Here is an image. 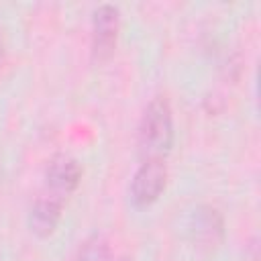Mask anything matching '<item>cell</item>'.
I'll use <instances>...</instances> for the list:
<instances>
[{"label": "cell", "mask_w": 261, "mask_h": 261, "mask_svg": "<svg viewBox=\"0 0 261 261\" xmlns=\"http://www.w3.org/2000/svg\"><path fill=\"white\" fill-rule=\"evenodd\" d=\"M120 261H128V259H120Z\"/></svg>", "instance_id": "obj_10"}, {"label": "cell", "mask_w": 261, "mask_h": 261, "mask_svg": "<svg viewBox=\"0 0 261 261\" xmlns=\"http://www.w3.org/2000/svg\"><path fill=\"white\" fill-rule=\"evenodd\" d=\"M165 184H167V165L163 163V159L159 157L145 159V163H141V167L135 171L130 179V198L137 206H149L161 196Z\"/></svg>", "instance_id": "obj_3"}, {"label": "cell", "mask_w": 261, "mask_h": 261, "mask_svg": "<svg viewBox=\"0 0 261 261\" xmlns=\"http://www.w3.org/2000/svg\"><path fill=\"white\" fill-rule=\"evenodd\" d=\"M82 181V165L75 157L59 153L51 157L45 169V184L47 192L59 198L69 196Z\"/></svg>", "instance_id": "obj_4"}, {"label": "cell", "mask_w": 261, "mask_h": 261, "mask_svg": "<svg viewBox=\"0 0 261 261\" xmlns=\"http://www.w3.org/2000/svg\"><path fill=\"white\" fill-rule=\"evenodd\" d=\"M110 243L102 234H90L75 253V261H110Z\"/></svg>", "instance_id": "obj_7"}, {"label": "cell", "mask_w": 261, "mask_h": 261, "mask_svg": "<svg viewBox=\"0 0 261 261\" xmlns=\"http://www.w3.org/2000/svg\"><path fill=\"white\" fill-rule=\"evenodd\" d=\"M190 232L198 247L216 249L224 241V218L212 206H198L190 218Z\"/></svg>", "instance_id": "obj_5"}, {"label": "cell", "mask_w": 261, "mask_h": 261, "mask_svg": "<svg viewBox=\"0 0 261 261\" xmlns=\"http://www.w3.org/2000/svg\"><path fill=\"white\" fill-rule=\"evenodd\" d=\"M61 214H63V198L45 192L33 202L29 210V226L37 237H49L57 228Z\"/></svg>", "instance_id": "obj_6"}, {"label": "cell", "mask_w": 261, "mask_h": 261, "mask_svg": "<svg viewBox=\"0 0 261 261\" xmlns=\"http://www.w3.org/2000/svg\"><path fill=\"white\" fill-rule=\"evenodd\" d=\"M120 31V10L114 4H100L92 14V57L106 61L116 47Z\"/></svg>", "instance_id": "obj_2"}, {"label": "cell", "mask_w": 261, "mask_h": 261, "mask_svg": "<svg viewBox=\"0 0 261 261\" xmlns=\"http://www.w3.org/2000/svg\"><path fill=\"white\" fill-rule=\"evenodd\" d=\"M173 145V114L163 96L153 98L139 122V147L147 159L163 157Z\"/></svg>", "instance_id": "obj_1"}, {"label": "cell", "mask_w": 261, "mask_h": 261, "mask_svg": "<svg viewBox=\"0 0 261 261\" xmlns=\"http://www.w3.org/2000/svg\"><path fill=\"white\" fill-rule=\"evenodd\" d=\"M2 61H4V43L0 39V67H2Z\"/></svg>", "instance_id": "obj_8"}, {"label": "cell", "mask_w": 261, "mask_h": 261, "mask_svg": "<svg viewBox=\"0 0 261 261\" xmlns=\"http://www.w3.org/2000/svg\"><path fill=\"white\" fill-rule=\"evenodd\" d=\"M0 179H2V169H0Z\"/></svg>", "instance_id": "obj_9"}]
</instances>
